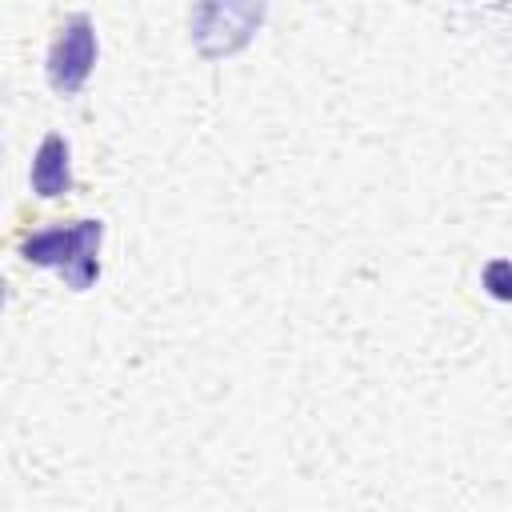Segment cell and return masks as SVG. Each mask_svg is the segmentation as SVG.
Segmentation results:
<instances>
[{
    "instance_id": "cell-1",
    "label": "cell",
    "mask_w": 512,
    "mask_h": 512,
    "mask_svg": "<svg viewBox=\"0 0 512 512\" xmlns=\"http://www.w3.org/2000/svg\"><path fill=\"white\" fill-rule=\"evenodd\" d=\"M100 236H104L100 220H76L68 228H44V232L24 240V260L56 268L68 280V288L84 292L100 276V260H96Z\"/></svg>"
},
{
    "instance_id": "cell-2",
    "label": "cell",
    "mask_w": 512,
    "mask_h": 512,
    "mask_svg": "<svg viewBox=\"0 0 512 512\" xmlns=\"http://www.w3.org/2000/svg\"><path fill=\"white\" fill-rule=\"evenodd\" d=\"M264 8H268V0H200L192 12L196 52L208 60L240 52L264 24Z\"/></svg>"
},
{
    "instance_id": "cell-3",
    "label": "cell",
    "mask_w": 512,
    "mask_h": 512,
    "mask_svg": "<svg viewBox=\"0 0 512 512\" xmlns=\"http://www.w3.org/2000/svg\"><path fill=\"white\" fill-rule=\"evenodd\" d=\"M92 64H96V28H92L88 16H68L60 36H56V44H52V52H48L52 88L64 92V96L80 92V84L88 80Z\"/></svg>"
},
{
    "instance_id": "cell-4",
    "label": "cell",
    "mask_w": 512,
    "mask_h": 512,
    "mask_svg": "<svg viewBox=\"0 0 512 512\" xmlns=\"http://www.w3.org/2000/svg\"><path fill=\"white\" fill-rule=\"evenodd\" d=\"M68 184H72L68 144H64V136H44L36 148V160H32V188L40 196H64Z\"/></svg>"
},
{
    "instance_id": "cell-5",
    "label": "cell",
    "mask_w": 512,
    "mask_h": 512,
    "mask_svg": "<svg viewBox=\"0 0 512 512\" xmlns=\"http://www.w3.org/2000/svg\"><path fill=\"white\" fill-rule=\"evenodd\" d=\"M484 292L492 300H512V260H488L484 264Z\"/></svg>"
}]
</instances>
